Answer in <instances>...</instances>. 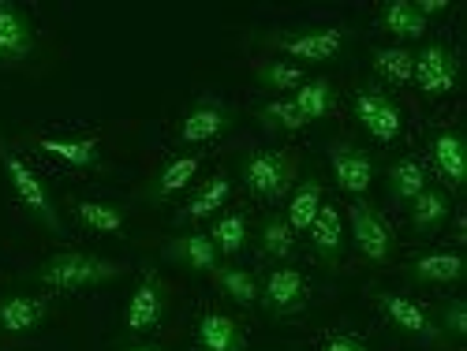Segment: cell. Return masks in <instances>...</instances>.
Masks as SVG:
<instances>
[{"label":"cell","instance_id":"1","mask_svg":"<svg viewBox=\"0 0 467 351\" xmlns=\"http://www.w3.org/2000/svg\"><path fill=\"white\" fill-rule=\"evenodd\" d=\"M120 273H124L120 262H109L101 254L60 251L37 269V284L57 292V295H75V292H87V288H98L112 277H120Z\"/></svg>","mask_w":467,"mask_h":351},{"label":"cell","instance_id":"2","mask_svg":"<svg viewBox=\"0 0 467 351\" xmlns=\"http://www.w3.org/2000/svg\"><path fill=\"white\" fill-rule=\"evenodd\" d=\"M299 172L296 150H254L244 158V187L258 202H285Z\"/></svg>","mask_w":467,"mask_h":351},{"label":"cell","instance_id":"3","mask_svg":"<svg viewBox=\"0 0 467 351\" xmlns=\"http://www.w3.org/2000/svg\"><path fill=\"white\" fill-rule=\"evenodd\" d=\"M0 165H5V176H8V183L16 191V199L23 202V210H30L53 232V236H64V221H60V213H57V206L49 199V187L42 183V176H37L5 139H0Z\"/></svg>","mask_w":467,"mask_h":351},{"label":"cell","instance_id":"4","mask_svg":"<svg viewBox=\"0 0 467 351\" xmlns=\"http://www.w3.org/2000/svg\"><path fill=\"white\" fill-rule=\"evenodd\" d=\"M352 112L359 128L378 142V146H397L408 131V120H404V108L393 94H385L381 87H363L356 90V101H352Z\"/></svg>","mask_w":467,"mask_h":351},{"label":"cell","instance_id":"5","mask_svg":"<svg viewBox=\"0 0 467 351\" xmlns=\"http://www.w3.org/2000/svg\"><path fill=\"white\" fill-rule=\"evenodd\" d=\"M348 224H352L356 251H359L367 262L381 265V262L393 258V251H397L393 224H389V221H385V213H378L370 202L356 199V202H352V210H348Z\"/></svg>","mask_w":467,"mask_h":351},{"label":"cell","instance_id":"6","mask_svg":"<svg viewBox=\"0 0 467 351\" xmlns=\"http://www.w3.org/2000/svg\"><path fill=\"white\" fill-rule=\"evenodd\" d=\"M310 299V281L306 273L296 269V265H277L269 269V277L262 281L258 288V303L269 310L274 318H288V315H299Z\"/></svg>","mask_w":467,"mask_h":351},{"label":"cell","instance_id":"7","mask_svg":"<svg viewBox=\"0 0 467 351\" xmlns=\"http://www.w3.org/2000/svg\"><path fill=\"white\" fill-rule=\"evenodd\" d=\"M329 165H333V180L344 194L352 199H363L370 191L374 176H378V165L370 158V150L356 146V142H333L329 146Z\"/></svg>","mask_w":467,"mask_h":351},{"label":"cell","instance_id":"8","mask_svg":"<svg viewBox=\"0 0 467 351\" xmlns=\"http://www.w3.org/2000/svg\"><path fill=\"white\" fill-rule=\"evenodd\" d=\"M460 79V60L449 46H426L422 53H415V75L411 83L426 94V98H445Z\"/></svg>","mask_w":467,"mask_h":351},{"label":"cell","instance_id":"9","mask_svg":"<svg viewBox=\"0 0 467 351\" xmlns=\"http://www.w3.org/2000/svg\"><path fill=\"white\" fill-rule=\"evenodd\" d=\"M165 318V284L153 269H146L139 277V288L131 292L128 306H124V325L128 333H153Z\"/></svg>","mask_w":467,"mask_h":351},{"label":"cell","instance_id":"10","mask_svg":"<svg viewBox=\"0 0 467 351\" xmlns=\"http://www.w3.org/2000/svg\"><path fill=\"white\" fill-rule=\"evenodd\" d=\"M344 46H348V30H340V26L299 30V34L277 37V49L288 53L292 60H303V64H326V60L340 57Z\"/></svg>","mask_w":467,"mask_h":351},{"label":"cell","instance_id":"11","mask_svg":"<svg viewBox=\"0 0 467 351\" xmlns=\"http://www.w3.org/2000/svg\"><path fill=\"white\" fill-rule=\"evenodd\" d=\"M34 23L30 15L12 5V0H0V64H23L34 57Z\"/></svg>","mask_w":467,"mask_h":351},{"label":"cell","instance_id":"12","mask_svg":"<svg viewBox=\"0 0 467 351\" xmlns=\"http://www.w3.org/2000/svg\"><path fill=\"white\" fill-rule=\"evenodd\" d=\"M378 306L381 315L393 322L400 333L415 336V340H438V322L431 318V310H426L419 299H408V295H397V292H381L378 295Z\"/></svg>","mask_w":467,"mask_h":351},{"label":"cell","instance_id":"13","mask_svg":"<svg viewBox=\"0 0 467 351\" xmlns=\"http://www.w3.org/2000/svg\"><path fill=\"white\" fill-rule=\"evenodd\" d=\"M194 344L199 351H247V333L240 318L224 315V310H202L194 318Z\"/></svg>","mask_w":467,"mask_h":351},{"label":"cell","instance_id":"14","mask_svg":"<svg viewBox=\"0 0 467 351\" xmlns=\"http://www.w3.org/2000/svg\"><path fill=\"white\" fill-rule=\"evenodd\" d=\"M236 120V112L232 105L217 101V98H202L199 105H191L183 124H180V142H210L217 135H224Z\"/></svg>","mask_w":467,"mask_h":351},{"label":"cell","instance_id":"15","mask_svg":"<svg viewBox=\"0 0 467 351\" xmlns=\"http://www.w3.org/2000/svg\"><path fill=\"white\" fill-rule=\"evenodd\" d=\"M30 142H34V150L49 153V158H57L71 169H98L101 165V139L98 135H67V139L37 135Z\"/></svg>","mask_w":467,"mask_h":351},{"label":"cell","instance_id":"16","mask_svg":"<svg viewBox=\"0 0 467 351\" xmlns=\"http://www.w3.org/2000/svg\"><path fill=\"white\" fill-rule=\"evenodd\" d=\"M306 236H310V247H315L318 258L337 265V258L344 254V217H340V206L337 202H322L315 224L306 228Z\"/></svg>","mask_w":467,"mask_h":351},{"label":"cell","instance_id":"17","mask_svg":"<svg viewBox=\"0 0 467 351\" xmlns=\"http://www.w3.org/2000/svg\"><path fill=\"white\" fill-rule=\"evenodd\" d=\"M449 213H452V194L445 187H434V183L426 191H419L415 202H411V224H415L419 236H438L449 221Z\"/></svg>","mask_w":467,"mask_h":351},{"label":"cell","instance_id":"18","mask_svg":"<svg viewBox=\"0 0 467 351\" xmlns=\"http://www.w3.org/2000/svg\"><path fill=\"white\" fill-rule=\"evenodd\" d=\"M378 23L385 34H393L397 42H419V37H426V30H431V19L419 15L415 0H389Z\"/></svg>","mask_w":467,"mask_h":351},{"label":"cell","instance_id":"19","mask_svg":"<svg viewBox=\"0 0 467 351\" xmlns=\"http://www.w3.org/2000/svg\"><path fill=\"white\" fill-rule=\"evenodd\" d=\"M408 273L419 284H460L463 277V258L460 251H431V254H419Z\"/></svg>","mask_w":467,"mask_h":351},{"label":"cell","instance_id":"20","mask_svg":"<svg viewBox=\"0 0 467 351\" xmlns=\"http://www.w3.org/2000/svg\"><path fill=\"white\" fill-rule=\"evenodd\" d=\"M49 315V299L42 295H12L0 303V329L8 333H30L46 322Z\"/></svg>","mask_w":467,"mask_h":351},{"label":"cell","instance_id":"21","mask_svg":"<svg viewBox=\"0 0 467 351\" xmlns=\"http://www.w3.org/2000/svg\"><path fill=\"white\" fill-rule=\"evenodd\" d=\"M322 202H326V187H322V180H303L292 194H288V210H285V221H288V228L296 232H306L310 224H315V217H318V210H322Z\"/></svg>","mask_w":467,"mask_h":351},{"label":"cell","instance_id":"22","mask_svg":"<svg viewBox=\"0 0 467 351\" xmlns=\"http://www.w3.org/2000/svg\"><path fill=\"white\" fill-rule=\"evenodd\" d=\"M431 161L452 191L463 187V139H460V131H438L431 139Z\"/></svg>","mask_w":467,"mask_h":351},{"label":"cell","instance_id":"23","mask_svg":"<svg viewBox=\"0 0 467 351\" xmlns=\"http://www.w3.org/2000/svg\"><path fill=\"white\" fill-rule=\"evenodd\" d=\"M165 254L176 258L187 269H199V273H213L221 265V254H217V247H213V240L206 236V232H191V236L172 240L165 247Z\"/></svg>","mask_w":467,"mask_h":351},{"label":"cell","instance_id":"24","mask_svg":"<svg viewBox=\"0 0 467 351\" xmlns=\"http://www.w3.org/2000/svg\"><path fill=\"white\" fill-rule=\"evenodd\" d=\"M296 108L310 120H326V116L337 112V90H333V79H306L296 94H292Z\"/></svg>","mask_w":467,"mask_h":351},{"label":"cell","instance_id":"25","mask_svg":"<svg viewBox=\"0 0 467 351\" xmlns=\"http://www.w3.org/2000/svg\"><path fill=\"white\" fill-rule=\"evenodd\" d=\"M228 199H232V180L228 176H210L199 191L191 194V202L180 210V221H202V217L217 213Z\"/></svg>","mask_w":467,"mask_h":351},{"label":"cell","instance_id":"26","mask_svg":"<svg viewBox=\"0 0 467 351\" xmlns=\"http://www.w3.org/2000/svg\"><path fill=\"white\" fill-rule=\"evenodd\" d=\"M431 187V172L422 169V161L415 158H404L389 169V194H393V202H415V194Z\"/></svg>","mask_w":467,"mask_h":351},{"label":"cell","instance_id":"27","mask_svg":"<svg viewBox=\"0 0 467 351\" xmlns=\"http://www.w3.org/2000/svg\"><path fill=\"white\" fill-rule=\"evenodd\" d=\"M206 236L213 240L217 254H224V258H236V254L244 251V243H247V213H240V210H228V213H221V217L213 221V228L206 232Z\"/></svg>","mask_w":467,"mask_h":351},{"label":"cell","instance_id":"28","mask_svg":"<svg viewBox=\"0 0 467 351\" xmlns=\"http://www.w3.org/2000/svg\"><path fill=\"white\" fill-rule=\"evenodd\" d=\"M374 71L389 87H411V75H415V53L404 46H385L374 49Z\"/></svg>","mask_w":467,"mask_h":351},{"label":"cell","instance_id":"29","mask_svg":"<svg viewBox=\"0 0 467 351\" xmlns=\"http://www.w3.org/2000/svg\"><path fill=\"white\" fill-rule=\"evenodd\" d=\"M210 277H213V284H217L232 303H240V306H254V303H258V281H254V273H251V269H240V265H217Z\"/></svg>","mask_w":467,"mask_h":351},{"label":"cell","instance_id":"30","mask_svg":"<svg viewBox=\"0 0 467 351\" xmlns=\"http://www.w3.org/2000/svg\"><path fill=\"white\" fill-rule=\"evenodd\" d=\"M75 221L87 232H98V236H120L124 232V210L109 202H75Z\"/></svg>","mask_w":467,"mask_h":351},{"label":"cell","instance_id":"31","mask_svg":"<svg viewBox=\"0 0 467 351\" xmlns=\"http://www.w3.org/2000/svg\"><path fill=\"white\" fill-rule=\"evenodd\" d=\"M258 243H262V254L285 262V258H292V251H296V232L288 228V221H285L281 213H269V217L262 221Z\"/></svg>","mask_w":467,"mask_h":351},{"label":"cell","instance_id":"32","mask_svg":"<svg viewBox=\"0 0 467 351\" xmlns=\"http://www.w3.org/2000/svg\"><path fill=\"white\" fill-rule=\"evenodd\" d=\"M202 169V158H194V153H187V158H176V161H169L161 172H158V183H153V194L158 199H172V194H180L191 180H194V172Z\"/></svg>","mask_w":467,"mask_h":351},{"label":"cell","instance_id":"33","mask_svg":"<svg viewBox=\"0 0 467 351\" xmlns=\"http://www.w3.org/2000/svg\"><path fill=\"white\" fill-rule=\"evenodd\" d=\"M258 83H262L265 90H277V94H296V90L306 83V75H303V67L292 64V60H265V64L258 67Z\"/></svg>","mask_w":467,"mask_h":351},{"label":"cell","instance_id":"34","mask_svg":"<svg viewBox=\"0 0 467 351\" xmlns=\"http://www.w3.org/2000/svg\"><path fill=\"white\" fill-rule=\"evenodd\" d=\"M258 120L269 128V131H303L306 128V116L296 108V101L292 98H277V101H265L262 108H258Z\"/></svg>","mask_w":467,"mask_h":351},{"label":"cell","instance_id":"35","mask_svg":"<svg viewBox=\"0 0 467 351\" xmlns=\"http://www.w3.org/2000/svg\"><path fill=\"white\" fill-rule=\"evenodd\" d=\"M438 333H449L452 340H463V336H467V306H463L460 299H449V303L441 306Z\"/></svg>","mask_w":467,"mask_h":351},{"label":"cell","instance_id":"36","mask_svg":"<svg viewBox=\"0 0 467 351\" xmlns=\"http://www.w3.org/2000/svg\"><path fill=\"white\" fill-rule=\"evenodd\" d=\"M322 351H370V347H367V340H359L352 333H337L322 344Z\"/></svg>","mask_w":467,"mask_h":351},{"label":"cell","instance_id":"37","mask_svg":"<svg viewBox=\"0 0 467 351\" xmlns=\"http://www.w3.org/2000/svg\"><path fill=\"white\" fill-rule=\"evenodd\" d=\"M415 8H419V15H422V19H431V15H441V12H449V5H445V0H415Z\"/></svg>","mask_w":467,"mask_h":351},{"label":"cell","instance_id":"38","mask_svg":"<svg viewBox=\"0 0 467 351\" xmlns=\"http://www.w3.org/2000/svg\"><path fill=\"white\" fill-rule=\"evenodd\" d=\"M120 351H158L153 344H131V347H120Z\"/></svg>","mask_w":467,"mask_h":351}]
</instances>
